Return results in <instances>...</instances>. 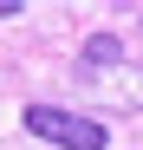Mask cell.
Segmentation results:
<instances>
[{"label": "cell", "mask_w": 143, "mask_h": 150, "mask_svg": "<svg viewBox=\"0 0 143 150\" xmlns=\"http://www.w3.org/2000/svg\"><path fill=\"white\" fill-rule=\"evenodd\" d=\"M26 131L46 137V144H59V150H104L111 144L104 124H91L78 111H59V105H26Z\"/></svg>", "instance_id": "obj_2"}, {"label": "cell", "mask_w": 143, "mask_h": 150, "mask_svg": "<svg viewBox=\"0 0 143 150\" xmlns=\"http://www.w3.org/2000/svg\"><path fill=\"white\" fill-rule=\"evenodd\" d=\"M0 20H20V0H0Z\"/></svg>", "instance_id": "obj_3"}, {"label": "cell", "mask_w": 143, "mask_h": 150, "mask_svg": "<svg viewBox=\"0 0 143 150\" xmlns=\"http://www.w3.org/2000/svg\"><path fill=\"white\" fill-rule=\"evenodd\" d=\"M72 79H78L85 98H98V105H111V111H143V65L124 59V39L117 33H91Z\"/></svg>", "instance_id": "obj_1"}, {"label": "cell", "mask_w": 143, "mask_h": 150, "mask_svg": "<svg viewBox=\"0 0 143 150\" xmlns=\"http://www.w3.org/2000/svg\"><path fill=\"white\" fill-rule=\"evenodd\" d=\"M137 33H143V26H137Z\"/></svg>", "instance_id": "obj_4"}]
</instances>
